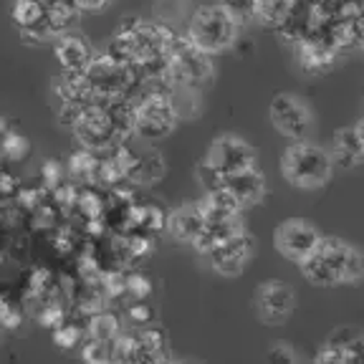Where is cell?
Masks as SVG:
<instances>
[{"instance_id": "cell-1", "label": "cell", "mask_w": 364, "mask_h": 364, "mask_svg": "<svg viewBox=\"0 0 364 364\" xmlns=\"http://www.w3.org/2000/svg\"><path fill=\"white\" fill-rule=\"evenodd\" d=\"M301 273L314 286L354 284L364 276V256L339 238H321L301 261Z\"/></svg>"}, {"instance_id": "cell-2", "label": "cell", "mask_w": 364, "mask_h": 364, "mask_svg": "<svg viewBox=\"0 0 364 364\" xmlns=\"http://www.w3.org/2000/svg\"><path fill=\"white\" fill-rule=\"evenodd\" d=\"M281 175L301 190H318L334 175L329 149L306 139H294L281 154Z\"/></svg>"}, {"instance_id": "cell-3", "label": "cell", "mask_w": 364, "mask_h": 364, "mask_svg": "<svg viewBox=\"0 0 364 364\" xmlns=\"http://www.w3.org/2000/svg\"><path fill=\"white\" fill-rule=\"evenodd\" d=\"M238 28L240 26L223 6H203L190 16L188 38L200 51L215 56L228 51L238 41Z\"/></svg>"}, {"instance_id": "cell-4", "label": "cell", "mask_w": 364, "mask_h": 364, "mask_svg": "<svg viewBox=\"0 0 364 364\" xmlns=\"http://www.w3.org/2000/svg\"><path fill=\"white\" fill-rule=\"evenodd\" d=\"M215 68H213L210 53L200 51L185 36H175L170 43V79L172 86H188V89L203 91L210 86Z\"/></svg>"}, {"instance_id": "cell-5", "label": "cell", "mask_w": 364, "mask_h": 364, "mask_svg": "<svg viewBox=\"0 0 364 364\" xmlns=\"http://www.w3.org/2000/svg\"><path fill=\"white\" fill-rule=\"evenodd\" d=\"M84 81L89 86L91 97H132L136 81H139V71L136 66H127V63L114 61L109 53L94 56L91 63L86 66Z\"/></svg>"}, {"instance_id": "cell-6", "label": "cell", "mask_w": 364, "mask_h": 364, "mask_svg": "<svg viewBox=\"0 0 364 364\" xmlns=\"http://www.w3.org/2000/svg\"><path fill=\"white\" fill-rule=\"evenodd\" d=\"M71 132H74L81 147L91 149V152H107L114 144H122V136L117 132V124H114L112 114H109L104 97L94 99V102H89L81 109L79 119L74 122Z\"/></svg>"}, {"instance_id": "cell-7", "label": "cell", "mask_w": 364, "mask_h": 364, "mask_svg": "<svg viewBox=\"0 0 364 364\" xmlns=\"http://www.w3.org/2000/svg\"><path fill=\"white\" fill-rule=\"evenodd\" d=\"M180 117L172 107L170 94H147L136 99V119H134V136H142L147 142H157L172 134Z\"/></svg>"}, {"instance_id": "cell-8", "label": "cell", "mask_w": 364, "mask_h": 364, "mask_svg": "<svg viewBox=\"0 0 364 364\" xmlns=\"http://www.w3.org/2000/svg\"><path fill=\"white\" fill-rule=\"evenodd\" d=\"M273 127L289 139H306L314 127L311 107L296 94H276L271 102Z\"/></svg>"}, {"instance_id": "cell-9", "label": "cell", "mask_w": 364, "mask_h": 364, "mask_svg": "<svg viewBox=\"0 0 364 364\" xmlns=\"http://www.w3.org/2000/svg\"><path fill=\"white\" fill-rule=\"evenodd\" d=\"M205 162L215 167L220 175H230L256 165V149L238 134H220L205 152Z\"/></svg>"}, {"instance_id": "cell-10", "label": "cell", "mask_w": 364, "mask_h": 364, "mask_svg": "<svg viewBox=\"0 0 364 364\" xmlns=\"http://www.w3.org/2000/svg\"><path fill=\"white\" fill-rule=\"evenodd\" d=\"M318 240H321L318 230L309 220H301V218H291V220L281 223L273 230V245H276V250L284 258L296 263H301L316 248Z\"/></svg>"}, {"instance_id": "cell-11", "label": "cell", "mask_w": 364, "mask_h": 364, "mask_svg": "<svg viewBox=\"0 0 364 364\" xmlns=\"http://www.w3.org/2000/svg\"><path fill=\"white\" fill-rule=\"evenodd\" d=\"M253 253H256V240H253V235L248 230H243V233L215 245L208 253V258H210V266L215 273H220L225 279H235V276H240L248 268Z\"/></svg>"}, {"instance_id": "cell-12", "label": "cell", "mask_w": 364, "mask_h": 364, "mask_svg": "<svg viewBox=\"0 0 364 364\" xmlns=\"http://www.w3.org/2000/svg\"><path fill=\"white\" fill-rule=\"evenodd\" d=\"M296 306V294L291 286L281 284V281H268L258 289L256 294V311L261 316L263 324L279 326L291 316Z\"/></svg>"}, {"instance_id": "cell-13", "label": "cell", "mask_w": 364, "mask_h": 364, "mask_svg": "<svg viewBox=\"0 0 364 364\" xmlns=\"http://www.w3.org/2000/svg\"><path fill=\"white\" fill-rule=\"evenodd\" d=\"M53 53H56V61L63 68V74H84L86 66L91 63V58L97 56L89 41L76 33L58 36Z\"/></svg>"}, {"instance_id": "cell-14", "label": "cell", "mask_w": 364, "mask_h": 364, "mask_svg": "<svg viewBox=\"0 0 364 364\" xmlns=\"http://www.w3.org/2000/svg\"><path fill=\"white\" fill-rule=\"evenodd\" d=\"M225 190L238 200L240 208H250L261 203L266 195V177L256 165L245 167V170L225 175Z\"/></svg>"}, {"instance_id": "cell-15", "label": "cell", "mask_w": 364, "mask_h": 364, "mask_svg": "<svg viewBox=\"0 0 364 364\" xmlns=\"http://www.w3.org/2000/svg\"><path fill=\"white\" fill-rule=\"evenodd\" d=\"M294 48H296V56H299L301 68L311 76L331 71L341 56L334 46H329L324 38H304L301 43H296Z\"/></svg>"}, {"instance_id": "cell-16", "label": "cell", "mask_w": 364, "mask_h": 364, "mask_svg": "<svg viewBox=\"0 0 364 364\" xmlns=\"http://www.w3.org/2000/svg\"><path fill=\"white\" fill-rule=\"evenodd\" d=\"M331 162H334V170H352L364 159V144L362 136H359L357 127H341L334 132L329 144Z\"/></svg>"}, {"instance_id": "cell-17", "label": "cell", "mask_w": 364, "mask_h": 364, "mask_svg": "<svg viewBox=\"0 0 364 364\" xmlns=\"http://www.w3.org/2000/svg\"><path fill=\"white\" fill-rule=\"evenodd\" d=\"M203 228H205V218H203V213H200L198 203L182 205V208L172 210L170 218H167V230H170V235L177 243L193 245V240L198 238Z\"/></svg>"}, {"instance_id": "cell-18", "label": "cell", "mask_w": 364, "mask_h": 364, "mask_svg": "<svg viewBox=\"0 0 364 364\" xmlns=\"http://www.w3.org/2000/svg\"><path fill=\"white\" fill-rule=\"evenodd\" d=\"M245 223L240 220V213L233 218H225V220H215V223H205V228L200 230V235L193 240V248L203 256H208L215 245H220L223 240L233 238V235L243 233Z\"/></svg>"}, {"instance_id": "cell-19", "label": "cell", "mask_w": 364, "mask_h": 364, "mask_svg": "<svg viewBox=\"0 0 364 364\" xmlns=\"http://www.w3.org/2000/svg\"><path fill=\"white\" fill-rule=\"evenodd\" d=\"M198 208H200V213H203L205 223L225 220V218H233L243 210L238 205V200L225 190V185L218 190H205V195L198 200Z\"/></svg>"}, {"instance_id": "cell-20", "label": "cell", "mask_w": 364, "mask_h": 364, "mask_svg": "<svg viewBox=\"0 0 364 364\" xmlns=\"http://www.w3.org/2000/svg\"><path fill=\"white\" fill-rule=\"evenodd\" d=\"M76 16H79V8L74 6V0H51V3H48V11H46V23H43L41 38L63 36L74 26Z\"/></svg>"}, {"instance_id": "cell-21", "label": "cell", "mask_w": 364, "mask_h": 364, "mask_svg": "<svg viewBox=\"0 0 364 364\" xmlns=\"http://www.w3.org/2000/svg\"><path fill=\"white\" fill-rule=\"evenodd\" d=\"M46 11H48V3H46V0H16V6H13V21H16L18 28H23L28 36L41 38L43 23H46Z\"/></svg>"}, {"instance_id": "cell-22", "label": "cell", "mask_w": 364, "mask_h": 364, "mask_svg": "<svg viewBox=\"0 0 364 364\" xmlns=\"http://www.w3.org/2000/svg\"><path fill=\"white\" fill-rule=\"evenodd\" d=\"M165 175V159L157 152H136L132 149V162L127 170V180L132 182H154Z\"/></svg>"}, {"instance_id": "cell-23", "label": "cell", "mask_w": 364, "mask_h": 364, "mask_svg": "<svg viewBox=\"0 0 364 364\" xmlns=\"http://www.w3.org/2000/svg\"><path fill=\"white\" fill-rule=\"evenodd\" d=\"M136 347H139V359L136 362H159L165 359V334L159 329H142V334L136 336Z\"/></svg>"}, {"instance_id": "cell-24", "label": "cell", "mask_w": 364, "mask_h": 364, "mask_svg": "<svg viewBox=\"0 0 364 364\" xmlns=\"http://www.w3.org/2000/svg\"><path fill=\"white\" fill-rule=\"evenodd\" d=\"M99 165H102V159L97 157V152H91V149H81L71 157V177L79 182H99Z\"/></svg>"}, {"instance_id": "cell-25", "label": "cell", "mask_w": 364, "mask_h": 364, "mask_svg": "<svg viewBox=\"0 0 364 364\" xmlns=\"http://www.w3.org/2000/svg\"><path fill=\"white\" fill-rule=\"evenodd\" d=\"M119 336V321L117 316L109 311H97L91 316L89 321V339H97V341H112Z\"/></svg>"}, {"instance_id": "cell-26", "label": "cell", "mask_w": 364, "mask_h": 364, "mask_svg": "<svg viewBox=\"0 0 364 364\" xmlns=\"http://www.w3.org/2000/svg\"><path fill=\"white\" fill-rule=\"evenodd\" d=\"M220 6L230 13V18H233L238 26H243V23L256 18L258 0H220Z\"/></svg>"}, {"instance_id": "cell-27", "label": "cell", "mask_w": 364, "mask_h": 364, "mask_svg": "<svg viewBox=\"0 0 364 364\" xmlns=\"http://www.w3.org/2000/svg\"><path fill=\"white\" fill-rule=\"evenodd\" d=\"M81 329L76 324H66V321H63L61 326H56V329H53V339H56V344L58 347H63V349H71V347H76V344H79L81 341Z\"/></svg>"}, {"instance_id": "cell-28", "label": "cell", "mask_w": 364, "mask_h": 364, "mask_svg": "<svg viewBox=\"0 0 364 364\" xmlns=\"http://www.w3.org/2000/svg\"><path fill=\"white\" fill-rule=\"evenodd\" d=\"M198 180H200V185H203V190H218L225 185V175H220V172L208 165L205 159L198 165Z\"/></svg>"}, {"instance_id": "cell-29", "label": "cell", "mask_w": 364, "mask_h": 364, "mask_svg": "<svg viewBox=\"0 0 364 364\" xmlns=\"http://www.w3.org/2000/svg\"><path fill=\"white\" fill-rule=\"evenodd\" d=\"M81 357H84V362H112V354H109V344L107 341H97L91 339L84 344V349H81Z\"/></svg>"}, {"instance_id": "cell-30", "label": "cell", "mask_w": 364, "mask_h": 364, "mask_svg": "<svg viewBox=\"0 0 364 364\" xmlns=\"http://www.w3.org/2000/svg\"><path fill=\"white\" fill-rule=\"evenodd\" d=\"M26 149H28V144H26L23 136L8 134L6 139H3V154H6L8 159H21L23 154H26Z\"/></svg>"}, {"instance_id": "cell-31", "label": "cell", "mask_w": 364, "mask_h": 364, "mask_svg": "<svg viewBox=\"0 0 364 364\" xmlns=\"http://www.w3.org/2000/svg\"><path fill=\"white\" fill-rule=\"evenodd\" d=\"M38 318H41V324L43 326L56 329V326L63 324V311H61V306H46L43 311L38 314Z\"/></svg>"}, {"instance_id": "cell-32", "label": "cell", "mask_w": 364, "mask_h": 364, "mask_svg": "<svg viewBox=\"0 0 364 364\" xmlns=\"http://www.w3.org/2000/svg\"><path fill=\"white\" fill-rule=\"evenodd\" d=\"M127 291H129L134 299H142V296L149 294V281L144 279V276H132V279L127 281Z\"/></svg>"}, {"instance_id": "cell-33", "label": "cell", "mask_w": 364, "mask_h": 364, "mask_svg": "<svg viewBox=\"0 0 364 364\" xmlns=\"http://www.w3.org/2000/svg\"><path fill=\"white\" fill-rule=\"evenodd\" d=\"M268 359H271V362H279V359H284V362H296V352L289 344H279V347H273L271 352H268Z\"/></svg>"}, {"instance_id": "cell-34", "label": "cell", "mask_w": 364, "mask_h": 364, "mask_svg": "<svg viewBox=\"0 0 364 364\" xmlns=\"http://www.w3.org/2000/svg\"><path fill=\"white\" fill-rule=\"evenodd\" d=\"M74 6L79 13H99L109 6V0H74Z\"/></svg>"}, {"instance_id": "cell-35", "label": "cell", "mask_w": 364, "mask_h": 364, "mask_svg": "<svg viewBox=\"0 0 364 364\" xmlns=\"http://www.w3.org/2000/svg\"><path fill=\"white\" fill-rule=\"evenodd\" d=\"M149 316H152V311H149V309L144 306L142 299H136V304L129 309V318H134V321H147Z\"/></svg>"}, {"instance_id": "cell-36", "label": "cell", "mask_w": 364, "mask_h": 364, "mask_svg": "<svg viewBox=\"0 0 364 364\" xmlns=\"http://www.w3.org/2000/svg\"><path fill=\"white\" fill-rule=\"evenodd\" d=\"M43 175L48 177V182H58V180H61V170H58L56 162H48V165L43 167Z\"/></svg>"}, {"instance_id": "cell-37", "label": "cell", "mask_w": 364, "mask_h": 364, "mask_svg": "<svg viewBox=\"0 0 364 364\" xmlns=\"http://www.w3.org/2000/svg\"><path fill=\"white\" fill-rule=\"evenodd\" d=\"M357 127V132H359V136H362V144H364V117L359 119V124H354Z\"/></svg>"}, {"instance_id": "cell-38", "label": "cell", "mask_w": 364, "mask_h": 364, "mask_svg": "<svg viewBox=\"0 0 364 364\" xmlns=\"http://www.w3.org/2000/svg\"><path fill=\"white\" fill-rule=\"evenodd\" d=\"M0 132H3V119H0Z\"/></svg>"}]
</instances>
